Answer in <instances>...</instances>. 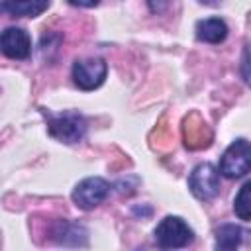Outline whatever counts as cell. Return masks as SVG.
I'll list each match as a JSON object with an SVG mask.
<instances>
[{
  "label": "cell",
  "mask_w": 251,
  "mask_h": 251,
  "mask_svg": "<svg viewBox=\"0 0 251 251\" xmlns=\"http://www.w3.org/2000/svg\"><path fill=\"white\" fill-rule=\"evenodd\" d=\"M194 233L188 224L178 216H167L155 227V241L163 249H180L192 243Z\"/></svg>",
  "instance_id": "1"
},
{
  "label": "cell",
  "mask_w": 251,
  "mask_h": 251,
  "mask_svg": "<svg viewBox=\"0 0 251 251\" xmlns=\"http://www.w3.org/2000/svg\"><path fill=\"white\" fill-rule=\"evenodd\" d=\"M251 171V143L247 139H235L222 155L220 173L227 178H239Z\"/></svg>",
  "instance_id": "2"
},
{
  "label": "cell",
  "mask_w": 251,
  "mask_h": 251,
  "mask_svg": "<svg viewBox=\"0 0 251 251\" xmlns=\"http://www.w3.org/2000/svg\"><path fill=\"white\" fill-rule=\"evenodd\" d=\"M49 133L65 143H76L86 133V122L80 114L67 112L61 116L49 118Z\"/></svg>",
  "instance_id": "3"
},
{
  "label": "cell",
  "mask_w": 251,
  "mask_h": 251,
  "mask_svg": "<svg viewBox=\"0 0 251 251\" xmlns=\"http://www.w3.org/2000/svg\"><path fill=\"white\" fill-rule=\"evenodd\" d=\"M190 192L200 200H212L220 192V173L214 165L202 163L198 165L188 178Z\"/></svg>",
  "instance_id": "4"
},
{
  "label": "cell",
  "mask_w": 251,
  "mask_h": 251,
  "mask_svg": "<svg viewBox=\"0 0 251 251\" xmlns=\"http://www.w3.org/2000/svg\"><path fill=\"white\" fill-rule=\"evenodd\" d=\"M108 194H110V184L100 176H90L76 184V188L73 190V200L78 208L92 210L98 204H102L108 198Z\"/></svg>",
  "instance_id": "5"
},
{
  "label": "cell",
  "mask_w": 251,
  "mask_h": 251,
  "mask_svg": "<svg viewBox=\"0 0 251 251\" xmlns=\"http://www.w3.org/2000/svg\"><path fill=\"white\" fill-rule=\"evenodd\" d=\"M108 67L102 59H80L73 65V80L82 90L98 88L106 78Z\"/></svg>",
  "instance_id": "6"
},
{
  "label": "cell",
  "mask_w": 251,
  "mask_h": 251,
  "mask_svg": "<svg viewBox=\"0 0 251 251\" xmlns=\"http://www.w3.org/2000/svg\"><path fill=\"white\" fill-rule=\"evenodd\" d=\"M2 53L10 59H27L31 53V39L22 27H6L0 37Z\"/></svg>",
  "instance_id": "7"
},
{
  "label": "cell",
  "mask_w": 251,
  "mask_h": 251,
  "mask_svg": "<svg viewBox=\"0 0 251 251\" xmlns=\"http://www.w3.org/2000/svg\"><path fill=\"white\" fill-rule=\"evenodd\" d=\"M49 6V0H2L4 12L16 18H35L43 14Z\"/></svg>",
  "instance_id": "8"
},
{
  "label": "cell",
  "mask_w": 251,
  "mask_h": 251,
  "mask_svg": "<svg viewBox=\"0 0 251 251\" xmlns=\"http://www.w3.org/2000/svg\"><path fill=\"white\" fill-rule=\"evenodd\" d=\"M196 37L206 43H222L227 37V25L220 18H206L196 24Z\"/></svg>",
  "instance_id": "9"
},
{
  "label": "cell",
  "mask_w": 251,
  "mask_h": 251,
  "mask_svg": "<svg viewBox=\"0 0 251 251\" xmlns=\"http://www.w3.org/2000/svg\"><path fill=\"white\" fill-rule=\"evenodd\" d=\"M210 139H212V133H210L208 126L200 120V116H198L196 126L192 124V116H188L184 120V143H186V147L200 149V147H206L210 143Z\"/></svg>",
  "instance_id": "10"
},
{
  "label": "cell",
  "mask_w": 251,
  "mask_h": 251,
  "mask_svg": "<svg viewBox=\"0 0 251 251\" xmlns=\"http://www.w3.org/2000/svg\"><path fill=\"white\" fill-rule=\"evenodd\" d=\"M243 239V231L235 224H224L216 229V247L218 249H235Z\"/></svg>",
  "instance_id": "11"
},
{
  "label": "cell",
  "mask_w": 251,
  "mask_h": 251,
  "mask_svg": "<svg viewBox=\"0 0 251 251\" xmlns=\"http://www.w3.org/2000/svg\"><path fill=\"white\" fill-rule=\"evenodd\" d=\"M233 212L239 220L251 222V180H247L239 188V192L233 200Z\"/></svg>",
  "instance_id": "12"
},
{
  "label": "cell",
  "mask_w": 251,
  "mask_h": 251,
  "mask_svg": "<svg viewBox=\"0 0 251 251\" xmlns=\"http://www.w3.org/2000/svg\"><path fill=\"white\" fill-rule=\"evenodd\" d=\"M241 75L245 78L247 84H251V43L245 45L243 51V59H241Z\"/></svg>",
  "instance_id": "13"
},
{
  "label": "cell",
  "mask_w": 251,
  "mask_h": 251,
  "mask_svg": "<svg viewBox=\"0 0 251 251\" xmlns=\"http://www.w3.org/2000/svg\"><path fill=\"white\" fill-rule=\"evenodd\" d=\"M169 2L171 0H147V6H149V10L153 14H159V12H163L169 6Z\"/></svg>",
  "instance_id": "14"
},
{
  "label": "cell",
  "mask_w": 251,
  "mask_h": 251,
  "mask_svg": "<svg viewBox=\"0 0 251 251\" xmlns=\"http://www.w3.org/2000/svg\"><path fill=\"white\" fill-rule=\"evenodd\" d=\"M73 6H80V8H92V6H96L100 0H69Z\"/></svg>",
  "instance_id": "15"
},
{
  "label": "cell",
  "mask_w": 251,
  "mask_h": 251,
  "mask_svg": "<svg viewBox=\"0 0 251 251\" xmlns=\"http://www.w3.org/2000/svg\"><path fill=\"white\" fill-rule=\"evenodd\" d=\"M198 2H202V4H208V6H212V4H216L218 0H198Z\"/></svg>",
  "instance_id": "16"
},
{
  "label": "cell",
  "mask_w": 251,
  "mask_h": 251,
  "mask_svg": "<svg viewBox=\"0 0 251 251\" xmlns=\"http://www.w3.org/2000/svg\"><path fill=\"white\" fill-rule=\"evenodd\" d=\"M249 235H251V233H249Z\"/></svg>",
  "instance_id": "17"
}]
</instances>
